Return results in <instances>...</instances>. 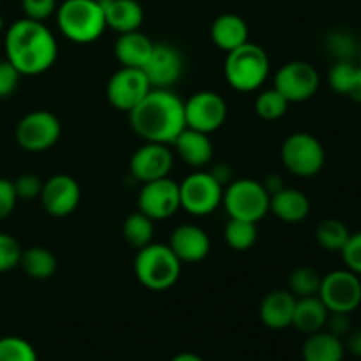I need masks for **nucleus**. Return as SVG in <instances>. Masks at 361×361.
Wrapping results in <instances>:
<instances>
[{
    "label": "nucleus",
    "instance_id": "obj_26",
    "mask_svg": "<svg viewBox=\"0 0 361 361\" xmlns=\"http://www.w3.org/2000/svg\"><path fill=\"white\" fill-rule=\"evenodd\" d=\"M344 356L345 344L342 338L326 330L307 335V341L302 345L303 361H342Z\"/></svg>",
    "mask_w": 361,
    "mask_h": 361
},
{
    "label": "nucleus",
    "instance_id": "obj_11",
    "mask_svg": "<svg viewBox=\"0 0 361 361\" xmlns=\"http://www.w3.org/2000/svg\"><path fill=\"white\" fill-rule=\"evenodd\" d=\"M185 127L212 134L221 129L228 116V104L217 92L201 90L183 101Z\"/></svg>",
    "mask_w": 361,
    "mask_h": 361
},
{
    "label": "nucleus",
    "instance_id": "obj_21",
    "mask_svg": "<svg viewBox=\"0 0 361 361\" xmlns=\"http://www.w3.org/2000/svg\"><path fill=\"white\" fill-rule=\"evenodd\" d=\"M106 27L118 34L140 30L145 20V11L137 0H101Z\"/></svg>",
    "mask_w": 361,
    "mask_h": 361
},
{
    "label": "nucleus",
    "instance_id": "obj_40",
    "mask_svg": "<svg viewBox=\"0 0 361 361\" xmlns=\"http://www.w3.org/2000/svg\"><path fill=\"white\" fill-rule=\"evenodd\" d=\"M328 48H330V51L334 53L338 60H349L353 53H355L356 44L355 39L349 34H345V32H335V34H331L330 39H328Z\"/></svg>",
    "mask_w": 361,
    "mask_h": 361
},
{
    "label": "nucleus",
    "instance_id": "obj_33",
    "mask_svg": "<svg viewBox=\"0 0 361 361\" xmlns=\"http://www.w3.org/2000/svg\"><path fill=\"white\" fill-rule=\"evenodd\" d=\"M0 361H39L34 345L21 337L0 338Z\"/></svg>",
    "mask_w": 361,
    "mask_h": 361
},
{
    "label": "nucleus",
    "instance_id": "obj_5",
    "mask_svg": "<svg viewBox=\"0 0 361 361\" xmlns=\"http://www.w3.org/2000/svg\"><path fill=\"white\" fill-rule=\"evenodd\" d=\"M270 74V59L261 46L245 42L226 55V81L236 92H256L263 87Z\"/></svg>",
    "mask_w": 361,
    "mask_h": 361
},
{
    "label": "nucleus",
    "instance_id": "obj_34",
    "mask_svg": "<svg viewBox=\"0 0 361 361\" xmlns=\"http://www.w3.org/2000/svg\"><path fill=\"white\" fill-rule=\"evenodd\" d=\"M21 252L23 249L14 236L0 233V274L20 267Z\"/></svg>",
    "mask_w": 361,
    "mask_h": 361
},
{
    "label": "nucleus",
    "instance_id": "obj_25",
    "mask_svg": "<svg viewBox=\"0 0 361 361\" xmlns=\"http://www.w3.org/2000/svg\"><path fill=\"white\" fill-rule=\"evenodd\" d=\"M330 310L323 303L319 296H305L296 298L295 314H293V324L300 334L312 335L316 331L324 330Z\"/></svg>",
    "mask_w": 361,
    "mask_h": 361
},
{
    "label": "nucleus",
    "instance_id": "obj_16",
    "mask_svg": "<svg viewBox=\"0 0 361 361\" xmlns=\"http://www.w3.org/2000/svg\"><path fill=\"white\" fill-rule=\"evenodd\" d=\"M173 162H175V157L169 150V145L145 141V145H141L130 157V175L141 183L164 178L171 173Z\"/></svg>",
    "mask_w": 361,
    "mask_h": 361
},
{
    "label": "nucleus",
    "instance_id": "obj_15",
    "mask_svg": "<svg viewBox=\"0 0 361 361\" xmlns=\"http://www.w3.org/2000/svg\"><path fill=\"white\" fill-rule=\"evenodd\" d=\"M39 200L46 214L51 217H67L80 207L81 187L73 176L60 173L42 183Z\"/></svg>",
    "mask_w": 361,
    "mask_h": 361
},
{
    "label": "nucleus",
    "instance_id": "obj_44",
    "mask_svg": "<svg viewBox=\"0 0 361 361\" xmlns=\"http://www.w3.org/2000/svg\"><path fill=\"white\" fill-rule=\"evenodd\" d=\"M345 338H348V341H345V349H348L353 356L361 360V328L351 330V334Z\"/></svg>",
    "mask_w": 361,
    "mask_h": 361
},
{
    "label": "nucleus",
    "instance_id": "obj_19",
    "mask_svg": "<svg viewBox=\"0 0 361 361\" xmlns=\"http://www.w3.org/2000/svg\"><path fill=\"white\" fill-rule=\"evenodd\" d=\"M296 296L289 289H274L259 305V319L270 330H286L293 324Z\"/></svg>",
    "mask_w": 361,
    "mask_h": 361
},
{
    "label": "nucleus",
    "instance_id": "obj_1",
    "mask_svg": "<svg viewBox=\"0 0 361 361\" xmlns=\"http://www.w3.org/2000/svg\"><path fill=\"white\" fill-rule=\"evenodd\" d=\"M6 59L21 76H37L51 69L59 56V44L44 21L21 18L14 21L4 39Z\"/></svg>",
    "mask_w": 361,
    "mask_h": 361
},
{
    "label": "nucleus",
    "instance_id": "obj_30",
    "mask_svg": "<svg viewBox=\"0 0 361 361\" xmlns=\"http://www.w3.org/2000/svg\"><path fill=\"white\" fill-rule=\"evenodd\" d=\"M224 240L233 250H238V252L252 249L257 240L256 222L229 219L224 228Z\"/></svg>",
    "mask_w": 361,
    "mask_h": 361
},
{
    "label": "nucleus",
    "instance_id": "obj_42",
    "mask_svg": "<svg viewBox=\"0 0 361 361\" xmlns=\"http://www.w3.org/2000/svg\"><path fill=\"white\" fill-rule=\"evenodd\" d=\"M324 330L330 331L331 335L338 338H344L351 334L353 326H351V314H344V312H330L328 314L326 319V326Z\"/></svg>",
    "mask_w": 361,
    "mask_h": 361
},
{
    "label": "nucleus",
    "instance_id": "obj_32",
    "mask_svg": "<svg viewBox=\"0 0 361 361\" xmlns=\"http://www.w3.org/2000/svg\"><path fill=\"white\" fill-rule=\"evenodd\" d=\"M323 275L317 274L310 267H298L291 271L288 282V289L296 298H305V296H316L319 293Z\"/></svg>",
    "mask_w": 361,
    "mask_h": 361
},
{
    "label": "nucleus",
    "instance_id": "obj_18",
    "mask_svg": "<svg viewBox=\"0 0 361 361\" xmlns=\"http://www.w3.org/2000/svg\"><path fill=\"white\" fill-rule=\"evenodd\" d=\"M169 249L182 263H200L210 254V236L203 228L194 224L178 226L171 233Z\"/></svg>",
    "mask_w": 361,
    "mask_h": 361
},
{
    "label": "nucleus",
    "instance_id": "obj_45",
    "mask_svg": "<svg viewBox=\"0 0 361 361\" xmlns=\"http://www.w3.org/2000/svg\"><path fill=\"white\" fill-rule=\"evenodd\" d=\"M210 173L215 176V178L219 180V182L222 183V185H228V183L233 180L231 178V169H229L226 164H219L217 168L212 169Z\"/></svg>",
    "mask_w": 361,
    "mask_h": 361
},
{
    "label": "nucleus",
    "instance_id": "obj_29",
    "mask_svg": "<svg viewBox=\"0 0 361 361\" xmlns=\"http://www.w3.org/2000/svg\"><path fill=\"white\" fill-rule=\"evenodd\" d=\"M349 233L348 226L338 219H326L316 228V240L328 252H341L348 243Z\"/></svg>",
    "mask_w": 361,
    "mask_h": 361
},
{
    "label": "nucleus",
    "instance_id": "obj_2",
    "mask_svg": "<svg viewBox=\"0 0 361 361\" xmlns=\"http://www.w3.org/2000/svg\"><path fill=\"white\" fill-rule=\"evenodd\" d=\"M134 133L147 143L173 145L185 129L183 101L171 88H152L147 97L129 111Z\"/></svg>",
    "mask_w": 361,
    "mask_h": 361
},
{
    "label": "nucleus",
    "instance_id": "obj_36",
    "mask_svg": "<svg viewBox=\"0 0 361 361\" xmlns=\"http://www.w3.org/2000/svg\"><path fill=\"white\" fill-rule=\"evenodd\" d=\"M42 183L44 182H41V178L37 175H32V173H25V175H20L16 180H13L18 200L25 201L37 200L41 196Z\"/></svg>",
    "mask_w": 361,
    "mask_h": 361
},
{
    "label": "nucleus",
    "instance_id": "obj_10",
    "mask_svg": "<svg viewBox=\"0 0 361 361\" xmlns=\"http://www.w3.org/2000/svg\"><path fill=\"white\" fill-rule=\"evenodd\" d=\"M330 312L351 314L361 305L360 275L351 270H335L324 275L317 293Z\"/></svg>",
    "mask_w": 361,
    "mask_h": 361
},
{
    "label": "nucleus",
    "instance_id": "obj_37",
    "mask_svg": "<svg viewBox=\"0 0 361 361\" xmlns=\"http://www.w3.org/2000/svg\"><path fill=\"white\" fill-rule=\"evenodd\" d=\"M56 0H21L25 18L35 21H46L56 13Z\"/></svg>",
    "mask_w": 361,
    "mask_h": 361
},
{
    "label": "nucleus",
    "instance_id": "obj_47",
    "mask_svg": "<svg viewBox=\"0 0 361 361\" xmlns=\"http://www.w3.org/2000/svg\"><path fill=\"white\" fill-rule=\"evenodd\" d=\"M171 361H204L200 355L196 353H180V355L173 356Z\"/></svg>",
    "mask_w": 361,
    "mask_h": 361
},
{
    "label": "nucleus",
    "instance_id": "obj_27",
    "mask_svg": "<svg viewBox=\"0 0 361 361\" xmlns=\"http://www.w3.org/2000/svg\"><path fill=\"white\" fill-rule=\"evenodd\" d=\"M20 267L34 281H48L55 275L59 263L51 250L35 245L21 252Z\"/></svg>",
    "mask_w": 361,
    "mask_h": 361
},
{
    "label": "nucleus",
    "instance_id": "obj_3",
    "mask_svg": "<svg viewBox=\"0 0 361 361\" xmlns=\"http://www.w3.org/2000/svg\"><path fill=\"white\" fill-rule=\"evenodd\" d=\"M55 16L63 37L76 44L95 42L108 28L101 0H63Z\"/></svg>",
    "mask_w": 361,
    "mask_h": 361
},
{
    "label": "nucleus",
    "instance_id": "obj_7",
    "mask_svg": "<svg viewBox=\"0 0 361 361\" xmlns=\"http://www.w3.org/2000/svg\"><path fill=\"white\" fill-rule=\"evenodd\" d=\"M284 168L295 176H316L326 162V152L321 141L309 133H293L284 140L281 148Z\"/></svg>",
    "mask_w": 361,
    "mask_h": 361
},
{
    "label": "nucleus",
    "instance_id": "obj_48",
    "mask_svg": "<svg viewBox=\"0 0 361 361\" xmlns=\"http://www.w3.org/2000/svg\"><path fill=\"white\" fill-rule=\"evenodd\" d=\"M4 30V18H2V14H0V32Z\"/></svg>",
    "mask_w": 361,
    "mask_h": 361
},
{
    "label": "nucleus",
    "instance_id": "obj_41",
    "mask_svg": "<svg viewBox=\"0 0 361 361\" xmlns=\"http://www.w3.org/2000/svg\"><path fill=\"white\" fill-rule=\"evenodd\" d=\"M16 190H14L13 180L0 178V221L9 217L16 207Z\"/></svg>",
    "mask_w": 361,
    "mask_h": 361
},
{
    "label": "nucleus",
    "instance_id": "obj_4",
    "mask_svg": "<svg viewBox=\"0 0 361 361\" xmlns=\"http://www.w3.org/2000/svg\"><path fill=\"white\" fill-rule=\"evenodd\" d=\"M134 274L137 282L150 291H166L178 282L182 261L175 256L169 245L148 243L137 250L134 257Z\"/></svg>",
    "mask_w": 361,
    "mask_h": 361
},
{
    "label": "nucleus",
    "instance_id": "obj_46",
    "mask_svg": "<svg viewBox=\"0 0 361 361\" xmlns=\"http://www.w3.org/2000/svg\"><path fill=\"white\" fill-rule=\"evenodd\" d=\"M263 185H264V189L268 190V194L271 196L274 192L281 190L282 187H284V183H282V178L279 175H270L267 180H264Z\"/></svg>",
    "mask_w": 361,
    "mask_h": 361
},
{
    "label": "nucleus",
    "instance_id": "obj_39",
    "mask_svg": "<svg viewBox=\"0 0 361 361\" xmlns=\"http://www.w3.org/2000/svg\"><path fill=\"white\" fill-rule=\"evenodd\" d=\"M21 74L9 60H0V99H6L16 92Z\"/></svg>",
    "mask_w": 361,
    "mask_h": 361
},
{
    "label": "nucleus",
    "instance_id": "obj_35",
    "mask_svg": "<svg viewBox=\"0 0 361 361\" xmlns=\"http://www.w3.org/2000/svg\"><path fill=\"white\" fill-rule=\"evenodd\" d=\"M355 67L356 66L351 60H338L330 69V74H328V83H330L331 90L341 95H345L349 81H351L353 73H355Z\"/></svg>",
    "mask_w": 361,
    "mask_h": 361
},
{
    "label": "nucleus",
    "instance_id": "obj_23",
    "mask_svg": "<svg viewBox=\"0 0 361 361\" xmlns=\"http://www.w3.org/2000/svg\"><path fill=\"white\" fill-rule=\"evenodd\" d=\"M270 212L286 224H300L310 214V201L302 190L282 187L270 196Z\"/></svg>",
    "mask_w": 361,
    "mask_h": 361
},
{
    "label": "nucleus",
    "instance_id": "obj_22",
    "mask_svg": "<svg viewBox=\"0 0 361 361\" xmlns=\"http://www.w3.org/2000/svg\"><path fill=\"white\" fill-rule=\"evenodd\" d=\"M210 35L219 49L229 53L249 42V25L235 13L219 14L212 23Z\"/></svg>",
    "mask_w": 361,
    "mask_h": 361
},
{
    "label": "nucleus",
    "instance_id": "obj_9",
    "mask_svg": "<svg viewBox=\"0 0 361 361\" xmlns=\"http://www.w3.org/2000/svg\"><path fill=\"white\" fill-rule=\"evenodd\" d=\"M62 134V126L56 115L46 109L27 113L16 126V141L23 150L39 154L56 145Z\"/></svg>",
    "mask_w": 361,
    "mask_h": 361
},
{
    "label": "nucleus",
    "instance_id": "obj_8",
    "mask_svg": "<svg viewBox=\"0 0 361 361\" xmlns=\"http://www.w3.org/2000/svg\"><path fill=\"white\" fill-rule=\"evenodd\" d=\"M180 185V208L196 217H204L217 210L222 204L224 185L210 171L190 173L178 183Z\"/></svg>",
    "mask_w": 361,
    "mask_h": 361
},
{
    "label": "nucleus",
    "instance_id": "obj_14",
    "mask_svg": "<svg viewBox=\"0 0 361 361\" xmlns=\"http://www.w3.org/2000/svg\"><path fill=\"white\" fill-rule=\"evenodd\" d=\"M137 210L152 221H164L180 210V185L169 176L143 183L137 194Z\"/></svg>",
    "mask_w": 361,
    "mask_h": 361
},
{
    "label": "nucleus",
    "instance_id": "obj_49",
    "mask_svg": "<svg viewBox=\"0 0 361 361\" xmlns=\"http://www.w3.org/2000/svg\"><path fill=\"white\" fill-rule=\"evenodd\" d=\"M360 59H361V46H360Z\"/></svg>",
    "mask_w": 361,
    "mask_h": 361
},
{
    "label": "nucleus",
    "instance_id": "obj_13",
    "mask_svg": "<svg viewBox=\"0 0 361 361\" xmlns=\"http://www.w3.org/2000/svg\"><path fill=\"white\" fill-rule=\"evenodd\" d=\"M152 90V85L148 78L145 76L143 69L136 67H120L108 81L106 95L113 108L118 111L129 113L136 108L148 92Z\"/></svg>",
    "mask_w": 361,
    "mask_h": 361
},
{
    "label": "nucleus",
    "instance_id": "obj_17",
    "mask_svg": "<svg viewBox=\"0 0 361 361\" xmlns=\"http://www.w3.org/2000/svg\"><path fill=\"white\" fill-rule=\"evenodd\" d=\"M183 56L175 46L154 44L143 69L152 88H171L183 74Z\"/></svg>",
    "mask_w": 361,
    "mask_h": 361
},
{
    "label": "nucleus",
    "instance_id": "obj_20",
    "mask_svg": "<svg viewBox=\"0 0 361 361\" xmlns=\"http://www.w3.org/2000/svg\"><path fill=\"white\" fill-rule=\"evenodd\" d=\"M173 147L182 162L194 169L204 168L214 157V143L210 140V134L187 129V127L176 136Z\"/></svg>",
    "mask_w": 361,
    "mask_h": 361
},
{
    "label": "nucleus",
    "instance_id": "obj_28",
    "mask_svg": "<svg viewBox=\"0 0 361 361\" xmlns=\"http://www.w3.org/2000/svg\"><path fill=\"white\" fill-rule=\"evenodd\" d=\"M122 233L126 242L136 250H140L145 245L154 242V221L148 215H145L143 212L137 210L134 214L127 215L122 226Z\"/></svg>",
    "mask_w": 361,
    "mask_h": 361
},
{
    "label": "nucleus",
    "instance_id": "obj_43",
    "mask_svg": "<svg viewBox=\"0 0 361 361\" xmlns=\"http://www.w3.org/2000/svg\"><path fill=\"white\" fill-rule=\"evenodd\" d=\"M345 97H349L355 102H361V66L355 67V73H353L351 81H349Z\"/></svg>",
    "mask_w": 361,
    "mask_h": 361
},
{
    "label": "nucleus",
    "instance_id": "obj_38",
    "mask_svg": "<svg viewBox=\"0 0 361 361\" xmlns=\"http://www.w3.org/2000/svg\"><path fill=\"white\" fill-rule=\"evenodd\" d=\"M341 254L345 268L361 277V231L351 233V236H349L348 243L341 250Z\"/></svg>",
    "mask_w": 361,
    "mask_h": 361
},
{
    "label": "nucleus",
    "instance_id": "obj_12",
    "mask_svg": "<svg viewBox=\"0 0 361 361\" xmlns=\"http://www.w3.org/2000/svg\"><path fill=\"white\" fill-rule=\"evenodd\" d=\"M319 73L316 67L303 60H293L284 63L277 71L274 80V88L281 92L289 104L293 102L309 101L316 95L319 88Z\"/></svg>",
    "mask_w": 361,
    "mask_h": 361
},
{
    "label": "nucleus",
    "instance_id": "obj_31",
    "mask_svg": "<svg viewBox=\"0 0 361 361\" xmlns=\"http://www.w3.org/2000/svg\"><path fill=\"white\" fill-rule=\"evenodd\" d=\"M254 108H256V113L259 118L267 120V122H274V120L282 118L288 113L289 101L281 92L271 87L257 95L256 102H254Z\"/></svg>",
    "mask_w": 361,
    "mask_h": 361
},
{
    "label": "nucleus",
    "instance_id": "obj_6",
    "mask_svg": "<svg viewBox=\"0 0 361 361\" xmlns=\"http://www.w3.org/2000/svg\"><path fill=\"white\" fill-rule=\"evenodd\" d=\"M222 204L229 219H240L257 224L270 212V194L259 180L236 178L226 185Z\"/></svg>",
    "mask_w": 361,
    "mask_h": 361
},
{
    "label": "nucleus",
    "instance_id": "obj_24",
    "mask_svg": "<svg viewBox=\"0 0 361 361\" xmlns=\"http://www.w3.org/2000/svg\"><path fill=\"white\" fill-rule=\"evenodd\" d=\"M154 44L155 42H152V39L141 30L120 34L115 42V56L122 67L141 69L147 63Z\"/></svg>",
    "mask_w": 361,
    "mask_h": 361
}]
</instances>
